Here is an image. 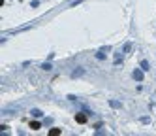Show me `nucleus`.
Wrapping results in <instances>:
<instances>
[{"mask_svg": "<svg viewBox=\"0 0 156 136\" xmlns=\"http://www.w3.org/2000/svg\"><path fill=\"white\" fill-rule=\"evenodd\" d=\"M40 127H41V125H40L38 121H32V123H30V129H32V130H38Z\"/></svg>", "mask_w": 156, "mask_h": 136, "instance_id": "2", "label": "nucleus"}, {"mask_svg": "<svg viewBox=\"0 0 156 136\" xmlns=\"http://www.w3.org/2000/svg\"><path fill=\"white\" fill-rule=\"evenodd\" d=\"M51 134H53V136H58V134H60V129H53V130H49V136H51Z\"/></svg>", "mask_w": 156, "mask_h": 136, "instance_id": "3", "label": "nucleus"}, {"mask_svg": "<svg viewBox=\"0 0 156 136\" xmlns=\"http://www.w3.org/2000/svg\"><path fill=\"white\" fill-rule=\"evenodd\" d=\"M75 121H77V123H85V121H87V115H85V113H77V115H75Z\"/></svg>", "mask_w": 156, "mask_h": 136, "instance_id": "1", "label": "nucleus"}, {"mask_svg": "<svg viewBox=\"0 0 156 136\" xmlns=\"http://www.w3.org/2000/svg\"><path fill=\"white\" fill-rule=\"evenodd\" d=\"M32 115H34V117H40V115H41V111H38V110H34V111H32Z\"/></svg>", "mask_w": 156, "mask_h": 136, "instance_id": "4", "label": "nucleus"}]
</instances>
